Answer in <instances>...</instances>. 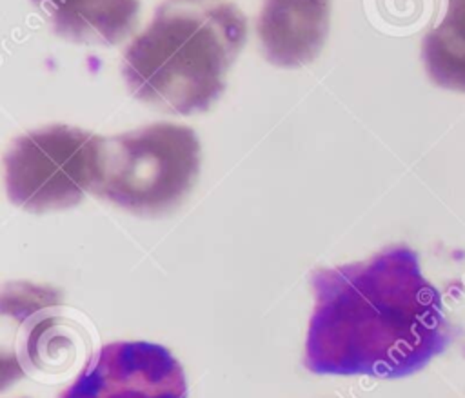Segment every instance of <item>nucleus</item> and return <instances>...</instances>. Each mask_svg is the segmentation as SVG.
<instances>
[{
  "instance_id": "1",
  "label": "nucleus",
  "mask_w": 465,
  "mask_h": 398,
  "mask_svg": "<svg viewBox=\"0 0 465 398\" xmlns=\"http://www.w3.org/2000/svg\"><path fill=\"white\" fill-rule=\"evenodd\" d=\"M311 291L303 365L314 374L403 378L449 343L441 296L403 244L316 269Z\"/></svg>"
},
{
  "instance_id": "2",
  "label": "nucleus",
  "mask_w": 465,
  "mask_h": 398,
  "mask_svg": "<svg viewBox=\"0 0 465 398\" xmlns=\"http://www.w3.org/2000/svg\"><path fill=\"white\" fill-rule=\"evenodd\" d=\"M245 36V16L231 2L165 0L127 45L122 73L140 102L203 113L223 93Z\"/></svg>"
},
{
  "instance_id": "3",
  "label": "nucleus",
  "mask_w": 465,
  "mask_h": 398,
  "mask_svg": "<svg viewBox=\"0 0 465 398\" xmlns=\"http://www.w3.org/2000/svg\"><path fill=\"white\" fill-rule=\"evenodd\" d=\"M200 162L198 136L187 125L160 122L100 136L91 193L127 213L160 216L193 189Z\"/></svg>"
},
{
  "instance_id": "4",
  "label": "nucleus",
  "mask_w": 465,
  "mask_h": 398,
  "mask_svg": "<svg viewBox=\"0 0 465 398\" xmlns=\"http://www.w3.org/2000/svg\"><path fill=\"white\" fill-rule=\"evenodd\" d=\"M100 134L73 125H47L24 133L5 158L9 200L29 213L69 209L93 189Z\"/></svg>"
},
{
  "instance_id": "5",
  "label": "nucleus",
  "mask_w": 465,
  "mask_h": 398,
  "mask_svg": "<svg viewBox=\"0 0 465 398\" xmlns=\"http://www.w3.org/2000/svg\"><path fill=\"white\" fill-rule=\"evenodd\" d=\"M58 398H187V380L163 345L113 342L87 360Z\"/></svg>"
},
{
  "instance_id": "6",
  "label": "nucleus",
  "mask_w": 465,
  "mask_h": 398,
  "mask_svg": "<svg viewBox=\"0 0 465 398\" xmlns=\"http://www.w3.org/2000/svg\"><path fill=\"white\" fill-rule=\"evenodd\" d=\"M62 305V293L51 285L13 282L2 291V320L5 342L2 349L15 345V351L2 356V387L11 380L42 363L40 347L49 340L56 325V313Z\"/></svg>"
},
{
  "instance_id": "7",
  "label": "nucleus",
  "mask_w": 465,
  "mask_h": 398,
  "mask_svg": "<svg viewBox=\"0 0 465 398\" xmlns=\"http://www.w3.org/2000/svg\"><path fill=\"white\" fill-rule=\"evenodd\" d=\"M332 0H265L256 35L265 58L278 67L312 62L329 35Z\"/></svg>"
},
{
  "instance_id": "8",
  "label": "nucleus",
  "mask_w": 465,
  "mask_h": 398,
  "mask_svg": "<svg viewBox=\"0 0 465 398\" xmlns=\"http://www.w3.org/2000/svg\"><path fill=\"white\" fill-rule=\"evenodd\" d=\"M53 31L76 44L114 45L136 25L138 0H31Z\"/></svg>"
},
{
  "instance_id": "9",
  "label": "nucleus",
  "mask_w": 465,
  "mask_h": 398,
  "mask_svg": "<svg viewBox=\"0 0 465 398\" xmlns=\"http://www.w3.org/2000/svg\"><path fill=\"white\" fill-rule=\"evenodd\" d=\"M421 58L438 87L465 93V0H447L441 20L423 38Z\"/></svg>"
}]
</instances>
